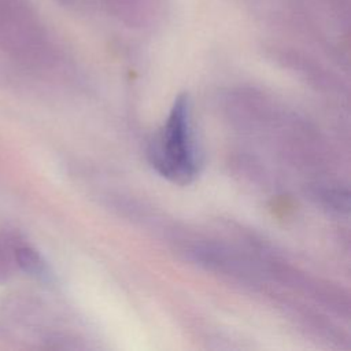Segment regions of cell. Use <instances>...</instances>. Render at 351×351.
<instances>
[{
  "label": "cell",
  "mask_w": 351,
  "mask_h": 351,
  "mask_svg": "<svg viewBox=\"0 0 351 351\" xmlns=\"http://www.w3.org/2000/svg\"><path fill=\"white\" fill-rule=\"evenodd\" d=\"M151 166L165 178L176 184H189L199 171V154L191 126L189 99L178 95L170 114L148 145Z\"/></svg>",
  "instance_id": "6da1fadb"
},
{
  "label": "cell",
  "mask_w": 351,
  "mask_h": 351,
  "mask_svg": "<svg viewBox=\"0 0 351 351\" xmlns=\"http://www.w3.org/2000/svg\"><path fill=\"white\" fill-rule=\"evenodd\" d=\"M0 48L25 62L37 59L44 49L41 26L22 0H0Z\"/></svg>",
  "instance_id": "7a4b0ae2"
},
{
  "label": "cell",
  "mask_w": 351,
  "mask_h": 351,
  "mask_svg": "<svg viewBox=\"0 0 351 351\" xmlns=\"http://www.w3.org/2000/svg\"><path fill=\"white\" fill-rule=\"evenodd\" d=\"M103 5L117 18L130 25H140L162 11L160 0H100Z\"/></svg>",
  "instance_id": "3957f363"
},
{
  "label": "cell",
  "mask_w": 351,
  "mask_h": 351,
  "mask_svg": "<svg viewBox=\"0 0 351 351\" xmlns=\"http://www.w3.org/2000/svg\"><path fill=\"white\" fill-rule=\"evenodd\" d=\"M14 259L16 262V265L27 274L34 276L37 278L45 280L49 277L48 273V267L44 262V259L41 258V255L33 250L32 247L27 245H21L18 248H15L14 251Z\"/></svg>",
  "instance_id": "277c9868"
},
{
  "label": "cell",
  "mask_w": 351,
  "mask_h": 351,
  "mask_svg": "<svg viewBox=\"0 0 351 351\" xmlns=\"http://www.w3.org/2000/svg\"><path fill=\"white\" fill-rule=\"evenodd\" d=\"M11 274V259L5 254V250L3 248L0 243V282H4Z\"/></svg>",
  "instance_id": "5b68a950"
},
{
  "label": "cell",
  "mask_w": 351,
  "mask_h": 351,
  "mask_svg": "<svg viewBox=\"0 0 351 351\" xmlns=\"http://www.w3.org/2000/svg\"><path fill=\"white\" fill-rule=\"evenodd\" d=\"M58 1H60V3H64V4H70V3H73L74 0H58Z\"/></svg>",
  "instance_id": "8992f818"
}]
</instances>
